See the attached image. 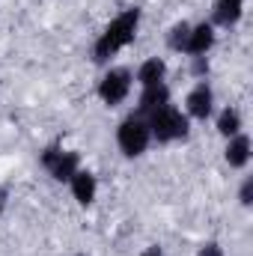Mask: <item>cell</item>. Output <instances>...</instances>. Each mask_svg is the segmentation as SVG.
Listing matches in <instances>:
<instances>
[{
	"instance_id": "1",
	"label": "cell",
	"mask_w": 253,
	"mask_h": 256,
	"mask_svg": "<svg viewBox=\"0 0 253 256\" xmlns=\"http://www.w3.org/2000/svg\"><path fill=\"white\" fill-rule=\"evenodd\" d=\"M140 21H143V9L140 6H128L116 18H110V24L92 42V63L108 66L120 51H126L128 45L137 39V33H140Z\"/></svg>"
},
{
	"instance_id": "2",
	"label": "cell",
	"mask_w": 253,
	"mask_h": 256,
	"mask_svg": "<svg viewBox=\"0 0 253 256\" xmlns=\"http://www.w3.org/2000/svg\"><path fill=\"white\" fill-rule=\"evenodd\" d=\"M146 122H149L152 143H161V146H167V143H179V140H185V137L190 134L188 114H185L182 108H176L173 102L164 104V108H158L155 114H149Z\"/></svg>"
},
{
	"instance_id": "3",
	"label": "cell",
	"mask_w": 253,
	"mask_h": 256,
	"mask_svg": "<svg viewBox=\"0 0 253 256\" xmlns=\"http://www.w3.org/2000/svg\"><path fill=\"white\" fill-rule=\"evenodd\" d=\"M116 146L126 158H140L146 155V149L152 146V134L146 116H140L137 110H131L126 120L116 126Z\"/></svg>"
},
{
	"instance_id": "4",
	"label": "cell",
	"mask_w": 253,
	"mask_h": 256,
	"mask_svg": "<svg viewBox=\"0 0 253 256\" xmlns=\"http://www.w3.org/2000/svg\"><path fill=\"white\" fill-rule=\"evenodd\" d=\"M131 90H134V72L128 66H110L102 74V80L96 86V96L102 98L104 108H120L131 96Z\"/></svg>"
},
{
	"instance_id": "5",
	"label": "cell",
	"mask_w": 253,
	"mask_h": 256,
	"mask_svg": "<svg viewBox=\"0 0 253 256\" xmlns=\"http://www.w3.org/2000/svg\"><path fill=\"white\" fill-rule=\"evenodd\" d=\"M39 167L60 185H68V179L80 170V155L74 149H63L60 143H51L39 152Z\"/></svg>"
},
{
	"instance_id": "6",
	"label": "cell",
	"mask_w": 253,
	"mask_h": 256,
	"mask_svg": "<svg viewBox=\"0 0 253 256\" xmlns=\"http://www.w3.org/2000/svg\"><path fill=\"white\" fill-rule=\"evenodd\" d=\"M185 114L188 120H196V122H206L214 116V90L208 80H196L190 86V92L185 96Z\"/></svg>"
},
{
	"instance_id": "7",
	"label": "cell",
	"mask_w": 253,
	"mask_h": 256,
	"mask_svg": "<svg viewBox=\"0 0 253 256\" xmlns=\"http://www.w3.org/2000/svg\"><path fill=\"white\" fill-rule=\"evenodd\" d=\"M214 42H218V27L212 21L190 24L188 42H185V57H208Z\"/></svg>"
},
{
	"instance_id": "8",
	"label": "cell",
	"mask_w": 253,
	"mask_h": 256,
	"mask_svg": "<svg viewBox=\"0 0 253 256\" xmlns=\"http://www.w3.org/2000/svg\"><path fill=\"white\" fill-rule=\"evenodd\" d=\"M253 158V143H250V134L238 131L232 137H226V146H224V161L232 167V170H244Z\"/></svg>"
},
{
	"instance_id": "9",
	"label": "cell",
	"mask_w": 253,
	"mask_h": 256,
	"mask_svg": "<svg viewBox=\"0 0 253 256\" xmlns=\"http://www.w3.org/2000/svg\"><path fill=\"white\" fill-rule=\"evenodd\" d=\"M68 191L74 196V202L78 206H92L96 202V196H98V179H96V173L92 170H86V167H80L72 179H68Z\"/></svg>"
},
{
	"instance_id": "10",
	"label": "cell",
	"mask_w": 253,
	"mask_h": 256,
	"mask_svg": "<svg viewBox=\"0 0 253 256\" xmlns=\"http://www.w3.org/2000/svg\"><path fill=\"white\" fill-rule=\"evenodd\" d=\"M170 102H173V92H170V86L164 80V84H155V86H143L140 96H137V108L134 110L140 116H149V114H155L158 108H164Z\"/></svg>"
},
{
	"instance_id": "11",
	"label": "cell",
	"mask_w": 253,
	"mask_h": 256,
	"mask_svg": "<svg viewBox=\"0 0 253 256\" xmlns=\"http://www.w3.org/2000/svg\"><path fill=\"white\" fill-rule=\"evenodd\" d=\"M244 3L248 0H214V9H212V18L208 21L214 27L230 30V27H236L244 18Z\"/></svg>"
},
{
	"instance_id": "12",
	"label": "cell",
	"mask_w": 253,
	"mask_h": 256,
	"mask_svg": "<svg viewBox=\"0 0 253 256\" xmlns=\"http://www.w3.org/2000/svg\"><path fill=\"white\" fill-rule=\"evenodd\" d=\"M134 80H137V86H140V90H143V86L164 84V80H167V60H164V57H146L143 63L137 66Z\"/></svg>"
},
{
	"instance_id": "13",
	"label": "cell",
	"mask_w": 253,
	"mask_h": 256,
	"mask_svg": "<svg viewBox=\"0 0 253 256\" xmlns=\"http://www.w3.org/2000/svg\"><path fill=\"white\" fill-rule=\"evenodd\" d=\"M214 128H218V134L220 137H232V134H238V131H244V120H242V110L236 108V104H226L220 114H218V120H214Z\"/></svg>"
},
{
	"instance_id": "14",
	"label": "cell",
	"mask_w": 253,
	"mask_h": 256,
	"mask_svg": "<svg viewBox=\"0 0 253 256\" xmlns=\"http://www.w3.org/2000/svg\"><path fill=\"white\" fill-rule=\"evenodd\" d=\"M188 33H190V21H176V24L167 30V48H170L173 54H185Z\"/></svg>"
},
{
	"instance_id": "15",
	"label": "cell",
	"mask_w": 253,
	"mask_h": 256,
	"mask_svg": "<svg viewBox=\"0 0 253 256\" xmlns=\"http://www.w3.org/2000/svg\"><path fill=\"white\" fill-rule=\"evenodd\" d=\"M188 60H190V74H194L196 80H206V78H208V68H212L208 57H188Z\"/></svg>"
},
{
	"instance_id": "16",
	"label": "cell",
	"mask_w": 253,
	"mask_h": 256,
	"mask_svg": "<svg viewBox=\"0 0 253 256\" xmlns=\"http://www.w3.org/2000/svg\"><path fill=\"white\" fill-rule=\"evenodd\" d=\"M238 202H242L244 208L253 206V176H244V179H242V185H238Z\"/></svg>"
},
{
	"instance_id": "17",
	"label": "cell",
	"mask_w": 253,
	"mask_h": 256,
	"mask_svg": "<svg viewBox=\"0 0 253 256\" xmlns=\"http://www.w3.org/2000/svg\"><path fill=\"white\" fill-rule=\"evenodd\" d=\"M196 256H224V248H220V242H206V244H200Z\"/></svg>"
},
{
	"instance_id": "18",
	"label": "cell",
	"mask_w": 253,
	"mask_h": 256,
	"mask_svg": "<svg viewBox=\"0 0 253 256\" xmlns=\"http://www.w3.org/2000/svg\"><path fill=\"white\" fill-rule=\"evenodd\" d=\"M140 256H167V254H164V250H161L158 244H149V248H146V250H143Z\"/></svg>"
},
{
	"instance_id": "19",
	"label": "cell",
	"mask_w": 253,
	"mask_h": 256,
	"mask_svg": "<svg viewBox=\"0 0 253 256\" xmlns=\"http://www.w3.org/2000/svg\"><path fill=\"white\" fill-rule=\"evenodd\" d=\"M6 200H9V194H6V188H0V214H3V208H6Z\"/></svg>"
},
{
	"instance_id": "20",
	"label": "cell",
	"mask_w": 253,
	"mask_h": 256,
	"mask_svg": "<svg viewBox=\"0 0 253 256\" xmlns=\"http://www.w3.org/2000/svg\"><path fill=\"white\" fill-rule=\"evenodd\" d=\"M78 256H86V254H78Z\"/></svg>"
}]
</instances>
